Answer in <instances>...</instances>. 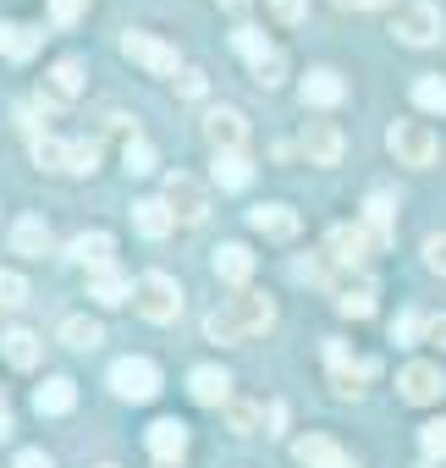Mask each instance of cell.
<instances>
[{"instance_id":"cell-1","label":"cell","mask_w":446,"mask_h":468,"mask_svg":"<svg viewBox=\"0 0 446 468\" xmlns=\"http://www.w3.org/2000/svg\"><path fill=\"white\" fill-rule=\"evenodd\" d=\"M271 325H276V303L260 298V292H238V298H227L220 309L204 314V336L209 342H243V336H260Z\"/></svg>"},{"instance_id":"cell-2","label":"cell","mask_w":446,"mask_h":468,"mask_svg":"<svg viewBox=\"0 0 446 468\" xmlns=\"http://www.w3.org/2000/svg\"><path fill=\"white\" fill-rule=\"evenodd\" d=\"M160 204H165L171 226H176V220H182V226H198V220L209 215V187H204L198 176H187V171H171V176H165Z\"/></svg>"},{"instance_id":"cell-3","label":"cell","mask_w":446,"mask_h":468,"mask_svg":"<svg viewBox=\"0 0 446 468\" xmlns=\"http://www.w3.org/2000/svg\"><path fill=\"white\" fill-rule=\"evenodd\" d=\"M391 34L402 45H413V50L435 45L441 39V6H435V0H402V6L391 12Z\"/></svg>"},{"instance_id":"cell-4","label":"cell","mask_w":446,"mask_h":468,"mask_svg":"<svg viewBox=\"0 0 446 468\" xmlns=\"http://www.w3.org/2000/svg\"><path fill=\"white\" fill-rule=\"evenodd\" d=\"M386 149L397 154V165H435V154H441V144H435V133H430V122H391V133H386Z\"/></svg>"},{"instance_id":"cell-5","label":"cell","mask_w":446,"mask_h":468,"mask_svg":"<svg viewBox=\"0 0 446 468\" xmlns=\"http://www.w3.org/2000/svg\"><path fill=\"white\" fill-rule=\"evenodd\" d=\"M133 309L143 314V320H154V325H165V320H176L182 314V287L171 282V276H160V271H149L138 287H133Z\"/></svg>"},{"instance_id":"cell-6","label":"cell","mask_w":446,"mask_h":468,"mask_svg":"<svg viewBox=\"0 0 446 468\" xmlns=\"http://www.w3.org/2000/svg\"><path fill=\"white\" fill-rule=\"evenodd\" d=\"M325 254H331V265H342V271H364V265L380 254V243L369 238L364 226H331Z\"/></svg>"},{"instance_id":"cell-7","label":"cell","mask_w":446,"mask_h":468,"mask_svg":"<svg viewBox=\"0 0 446 468\" xmlns=\"http://www.w3.org/2000/svg\"><path fill=\"white\" fill-rule=\"evenodd\" d=\"M122 56L138 61V67L154 72V78H176V50H171L165 39L143 34V28H127V34H122Z\"/></svg>"},{"instance_id":"cell-8","label":"cell","mask_w":446,"mask_h":468,"mask_svg":"<svg viewBox=\"0 0 446 468\" xmlns=\"http://www.w3.org/2000/svg\"><path fill=\"white\" fill-rule=\"evenodd\" d=\"M111 391H116L122 402H154V391H160V369H154L149 358H122V364L111 369Z\"/></svg>"},{"instance_id":"cell-9","label":"cell","mask_w":446,"mask_h":468,"mask_svg":"<svg viewBox=\"0 0 446 468\" xmlns=\"http://www.w3.org/2000/svg\"><path fill=\"white\" fill-rule=\"evenodd\" d=\"M204 138H209L215 154H243V144H249V116L232 111V105H215V111L204 116Z\"/></svg>"},{"instance_id":"cell-10","label":"cell","mask_w":446,"mask_h":468,"mask_svg":"<svg viewBox=\"0 0 446 468\" xmlns=\"http://www.w3.org/2000/svg\"><path fill=\"white\" fill-rule=\"evenodd\" d=\"M298 149H303V160H309V165H336V160H342V149H347V138H342V127H336V122H309Z\"/></svg>"},{"instance_id":"cell-11","label":"cell","mask_w":446,"mask_h":468,"mask_svg":"<svg viewBox=\"0 0 446 468\" xmlns=\"http://www.w3.org/2000/svg\"><path fill=\"white\" fill-rule=\"evenodd\" d=\"M397 391H402V402H419V408H430V402H441L446 380H441V369H435V364H408V369L397 375Z\"/></svg>"},{"instance_id":"cell-12","label":"cell","mask_w":446,"mask_h":468,"mask_svg":"<svg viewBox=\"0 0 446 468\" xmlns=\"http://www.w3.org/2000/svg\"><path fill=\"white\" fill-rule=\"evenodd\" d=\"M78 94H83V61L78 56H61L45 72V105H72Z\"/></svg>"},{"instance_id":"cell-13","label":"cell","mask_w":446,"mask_h":468,"mask_svg":"<svg viewBox=\"0 0 446 468\" xmlns=\"http://www.w3.org/2000/svg\"><path fill=\"white\" fill-rule=\"evenodd\" d=\"M325 358H331V369H336V391H342V397H358V391H364V380L375 375V358H347V347H342V342H331V347H325Z\"/></svg>"},{"instance_id":"cell-14","label":"cell","mask_w":446,"mask_h":468,"mask_svg":"<svg viewBox=\"0 0 446 468\" xmlns=\"http://www.w3.org/2000/svg\"><path fill=\"white\" fill-rule=\"evenodd\" d=\"M149 452L160 457V468H176L187 452V424L182 419H154L149 424Z\"/></svg>"},{"instance_id":"cell-15","label":"cell","mask_w":446,"mask_h":468,"mask_svg":"<svg viewBox=\"0 0 446 468\" xmlns=\"http://www.w3.org/2000/svg\"><path fill=\"white\" fill-rule=\"evenodd\" d=\"M249 226L260 231V238H281V243H287V238H298L303 220H298L292 204H260V209H249Z\"/></svg>"},{"instance_id":"cell-16","label":"cell","mask_w":446,"mask_h":468,"mask_svg":"<svg viewBox=\"0 0 446 468\" xmlns=\"http://www.w3.org/2000/svg\"><path fill=\"white\" fill-rule=\"evenodd\" d=\"M292 457H298L303 468H353V457H347L331 435H303V441H292Z\"/></svg>"},{"instance_id":"cell-17","label":"cell","mask_w":446,"mask_h":468,"mask_svg":"<svg viewBox=\"0 0 446 468\" xmlns=\"http://www.w3.org/2000/svg\"><path fill=\"white\" fill-rule=\"evenodd\" d=\"M187 391H193L204 408H227V402H232V375L215 369V364H204V369L187 375Z\"/></svg>"},{"instance_id":"cell-18","label":"cell","mask_w":446,"mask_h":468,"mask_svg":"<svg viewBox=\"0 0 446 468\" xmlns=\"http://www.w3.org/2000/svg\"><path fill=\"white\" fill-rule=\"evenodd\" d=\"M111 254H116V238L111 231H83V238L67 243V260L89 265V271H111Z\"/></svg>"},{"instance_id":"cell-19","label":"cell","mask_w":446,"mask_h":468,"mask_svg":"<svg viewBox=\"0 0 446 468\" xmlns=\"http://www.w3.org/2000/svg\"><path fill=\"white\" fill-rule=\"evenodd\" d=\"M364 231H369L380 249L391 243V231H397V204H391L386 193H369V198H364Z\"/></svg>"},{"instance_id":"cell-20","label":"cell","mask_w":446,"mask_h":468,"mask_svg":"<svg viewBox=\"0 0 446 468\" xmlns=\"http://www.w3.org/2000/svg\"><path fill=\"white\" fill-rule=\"evenodd\" d=\"M12 249H17L23 260H39V254H50V226H45L39 215H23V220L12 226Z\"/></svg>"},{"instance_id":"cell-21","label":"cell","mask_w":446,"mask_h":468,"mask_svg":"<svg viewBox=\"0 0 446 468\" xmlns=\"http://www.w3.org/2000/svg\"><path fill=\"white\" fill-rule=\"evenodd\" d=\"M215 276L232 282V287H243V282L254 276V254H249L243 243H220V249H215Z\"/></svg>"},{"instance_id":"cell-22","label":"cell","mask_w":446,"mask_h":468,"mask_svg":"<svg viewBox=\"0 0 446 468\" xmlns=\"http://www.w3.org/2000/svg\"><path fill=\"white\" fill-rule=\"evenodd\" d=\"M347 94V83H342V72H331V67H314L309 78H303V105H336Z\"/></svg>"},{"instance_id":"cell-23","label":"cell","mask_w":446,"mask_h":468,"mask_svg":"<svg viewBox=\"0 0 446 468\" xmlns=\"http://www.w3.org/2000/svg\"><path fill=\"white\" fill-rule=\"evenodd\" d=\"M89 298L105 303V309H116V303L133 298V282H127L122 271H94V276H89Z\"/></svg>"},{"instance_id":"cell-24","label":"cell","mask_w":446,"mask_h":468,"mask_svg":"<svg viewBox=\"0 0 446 468\" xmlns=\"http://www.w3.org/2000/svg\"><path fill=\"white\" fill-rule=\"evenodd\" d=\"M336 309H342L347 320H369V314H375V282H342Z\"/></svg>"},{"instance_id":"cell-25","label":"cell","mask_w":446,"mask_h":468,"mask_svg":"<svg viewBox=\"0 0 446 468\" xmlns=\"http://www.w3.org/2000/svg\"><path fill=\"white\" fill-rule=\"evenodd\" d=\"M0 347H6V358H12L17 369H34V364H39V353H45V342H39L34 331H23V325L0 336Z\"/></svg>"},{"instance_id":"cell-26","label":"cell","mask_w":446,"mask_h":468,"mask_svg":"<svg viewBox=\"0 0 446 468\" xmlns=\"http://www.w3.org/2000/svg\"><path fill=\"white\" fill-rule=\"evenodd\" d=\"M61 342H67V347H78V353H94V347L105 342V331H100V320L72 314V320H61Z\"/></svg>"},{"instance_id":"cell-27","label":"cell","mask_w":446,"mask_h":468,"mask_svg":"<svg viewBox=\"0 0 446 468\" xmlns=\"http://www.w3.org/2000/svg\"><path fill=\"white\" fill-rule=\"evenodd\" d=\"M72 402H78V386H72L67 375H56V380H45V386L34 391V408H39V413H67Z\"/></svg>"},{"instance_id":"cell-28","label":"cell","mask_w":446,"mask_h":468,"mask_svg":"<svg viewBox=\"0 0 446 468\" xmlns=\"http://www.w3.org/2000/svg\"><path fill=\"white\" fill-rule=\"evenodd\" d=\"M133 226L143 231V238H165V231H171V215H165L160 198H138V204H133Z\"/></svg>"},{"instance_id":"cell-29","label":"cell","mask_w":446,"mask_h":468,"mask_svg":"<svg viewBox=\"0 0 446 468\" xmlns=\"http://www.w3.org/2000/svg\"><path fill=\"white\" fill-rule=\"evenodd\" d=\"M39 50V28H0V56H12V61H28Z\"/></svg>"},{"instance_id":"cell-30","label":"cell","mask_w":446,"mask_h":468,"mask_svg":"<svg viewBox=\"0 0 446 468\" xmlns=\"http://www.w3.org/2000/svg\"><path fill=\"white\" fill-rule=\"evenodd\" d=\"M249 176H254L249 154H215V182L220 187H249Z\"/></svg>"},{"instance_id":"cell-31","label":"cell","mask_w":446,"mask_h":468,"mask_svg":"<svg viewBox=\"0 0 446 468\" xmlns=\"http://www.w3.org/2000/svg\"><path fill=\"white\" fill-rule=\"evenodd\" d=\"M249 67H254V83H260V89H281V78H287V56H281L276 45H271L265 56H254Z\"/></svg>"},{"instance_id":"cell-32","label":"cell","mask_w":446,"mask_h":468,"mask_svg":"<svg viewBox=\"0 0 446 468\" xmlns=\"http://www.w3.org/2000/svg\"><path fill=\"white\" fill-rule=\"evenodd\" d=\"M67 154H72V144H61V138H50V133L34 138V165H45V171H67Z\"/></svg>"},{"instance_id":"cell-33","label":"cell","mask_w":446,"mask_h":468,"mask_svg":"<svg viewBox=\"0 0 446 468\" xmlns=\"http://www.w3.org/2000/svg\"><path fill=\"white\" fill-rule=\"evenodd\" d=\"M413 105L446 116V78H419V83H413Z\"/></svg>"},{"instance_id":"cell-34","label":"cell","mask_w":446,"mask_h":468,"mask_svg":"<svg viewBox=\"0 0 446 468\" xmlns=\"http://www.w3.org/2000/svg\"><path fill=\"white\" fill-rule=\"evenodd\" d=\"M94 165H100V144H94V138H72V154H67V171H72V176H89Z\"/></svg>"},{"instance_id":"cell-35","label":"cell","mask_w":446,"mask_h":468,"mask_svg":"<svg viewBox=\"0 0 446 468\" xmlns=\"http://www.w3.org/2000/svg\"><path fill=\"white\" fill-rule=\"evenodd\" d=\"M28 303V282L17 271H0V309H23Z\"/></svg>"},{"instance_id":"cell-36","label":"cell","mask_w":446,"mask_h":468,"mask_svg":"<svg viewBox=\"0 0 446 468\" xmlns=\"http://www.w3.org/2000/svg\"><path fill=\"white\" fill-rule=\"evenodd\" d=\"M122 160H127V171H133V176H149V171H154V149H149L143 138H127Z\"/></svg>"},{"instance_id":"cell-37","label":"cell","mask_w":446,"mask_h":468,"mask_svg":"<svg viewBox=\"0 0 446 468\" xmlns=\"http://www.w3.org/2000/svg\"><path fill=\"white\" fill-rule=\"evenodd\" d=\"M227 419H232V430H238V435H249V430H260L265 408H260V402H227Z\"/></svg>"},{"instance_id":"cell-38","label":"cell","mask_w":446,"mask_h":468,"mask_svg":"<svg viewBox=\"0 0 446 468\" xmlns=\"http://www.w3.org/2000/svg\"><path fill=\"white\" fill-rule=\"evenodd\" d=\"M419 441H424V457L430 463H446V419H430Z\"/></svg>"},{"instance_id":"cell-39","label":"cell","mask_w":446,"mask_h":468,"mask_svg":"<svg viewBox=\"0 0 446 468\" xmlns=\"http://www.w3.org/2000/svg\"><path fill=\"white\" fill-rule=\"evenodd\" d=\"M271 17H276L281 28H298V23L309 17V0H271Z\"/></svg>"},{"instance_id":"cell-40","label":"cell","mask_w":446,"mask_h":468,"mask_svg":"<svg viewBox=\"0 0 446 468\" xmlns=\"http://www.w3.org/2000/svg\"><path fill=\"white\" fill-rule=\"evenodd\" d=\"M204 89H209V78H204L198 67H176V94H182V100H198Z\"/></svg>"},{"instance_id":"cell-41","label":"cell","mask_w":446,"mask_h":468,"mask_svg":"<svg viewBox=\"0 0 446 468\" xmlns=\"http://www.w3.org/2000/svg\"><path fill=\"white\" fill-rule=\"evenodd\" d=\"M232 45H238V50H243V56H249V61H254V56H265V50H271V39H265V34H260V28H238V34H232Z\"/></svg>"},{"instance_id":"cell-42","label":"cell","mask_w":446,"mask_h":468,"mask_svg":"<svg viewBox=\"0 0 446 468\" xmlns=\"http://www.w3.org/2000/svg\"><path fill=\"white\" fill-rule=\"evenodd\" d=\"M419 325H424L419 314H397V320H391V342H397V347H413V342H419Z\"/></svg>"},{"instance_id":"cell-43","label":"cell","mask_w":446,"mask_h":468,"mask_svg":"<svg viewBox=\"0 0 446 468\" xmlns=\"http://www.w3.org/2000/svg\"><path fill=\"white\" fill-rule=\"evenodd\" d=\"M424 265L446 276V231H435V238H424Z\"/></svg>"},{"instance_id":"cell-44","label":"cell","mask_w":446,"mask_h":468,"mask_svg":"<svg viewBox=\"0 0 446 468\" xmlns=\"http://www.w3.org/2000/svg\"><path fill=\"white\" fill-rule=\"evenodd\" d=\"M83 12H89V0H50V17L56 23H78Z\"/></svg>"},{"instance_id":"cell-45","label":"cell","mask_w":446,"mask_h":468,"mask_svg":"<svg viewBox=\"0 0 446 468\" xmlns=\"http://www.w3.org/2000/svg\"><path fill=\"white\" fill-rule=\"evenodd\" d=\"M419 336H424V342H435V347H446V314H430V320L419 325Z\"/></svg>"},{"instance_id":"cell-46","label":"cell","mask_w":446,"mask_h":468,"mask_svg":"<svg viewBox=\"0 0 446 468\" xmlns=\"http://www.w3.org/2000/svg\"><path fill=\"white\" fill-rule=\"evenodd\" d=\"M17 468H56V463H50L39 446H28V452H17Z\"/></svg>"},{"instance_id":"cell-47","label":"cell","mask_w":446,"mask_h":468,"mask_svg":"<svg viewBox=\"0 0 446 468\" xmlns=\"http://www.w3.org/2000/svg\"><path fill=\"white\" fill-rule=\"evenodd\" d=\"M336 6H347V12H369V6H386V0H336Z\"/></svg>"},{"instance_id":"cell-48","label":"cell","mask_w":446,"mask_h":468,"mask_svg":"<svg viewBox=\"0 0 446 468\" xmlns=\"http://www.w3.org/2000/svg\"><path fill=\"white\" fill-rule=\"evenodd\" d=\"M0 441H12V413L0 408Z\"/></svg>"},{"instance_id":"cell-49","label":"cell","mask_w":446,"mask_h":468,"mask_svg":"<svg viewBox=\"0 0 446 468\" xmlns=\"http://www.w3.org/2000/svg\"><path fill=\"white\" fill-rule=\"evenodd\" d=\"M220 6H227V12H243V6H249V0H220Z\"/></svg>"},{"instance_id":"cell-50","label":"cell","mask_w":446,"mask_h":468,"mask_svg":"<svg viewBox=\"0 0 446 468\" xmlns=\"http://www.w3.org/2000/svg\"><path fill=\"white\" fill-rule=\"evenodd\" d=\"M419 468H435V463H419Z\"/></svg>"},{"instance_id":"cell-51","label":"cell","mask_w":446,"mask_h":468,"mask_svg":"<svg viewBox=\"0 0 446 468\" xmlns=\"http://www.w3.org/2000/svg\"><path fill=\"white\" fill-rule=\"evenodd\" d=\"M100 468H116V463H100Z\"/></svg>"}]
</instances>
